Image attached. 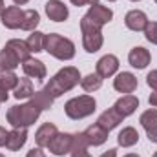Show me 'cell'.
<instances>
[{"mask_svg": "<svg viewBox=\"0 0 157 157\" xmlns=\"http://www.w3.org/2000/svg\"><path fill=\"white\" fill-rule=\"evenodd\" d=\"M117 143H119V146H122V148H130V146L137 144V143H139V133H137V130H135L133 126L122 128L117 135Z\"/></svg>", "mask_w": 157, "mask_h": 157, "instance_id": "obj_22", "label": "cell"}, {"mask_svg": "<svg viewBox=\"0 0 157 157\" xmlns=\"http://www.w3.org/2000/svg\"><path fill=\"white\" fill-rule=\"evenodd\" d=\"M7 51H11L15 57H17V60L22 64V62H26L28 59H29V48H28V44H26V40H20V39H11L6 42V46H4Z\"/></svg>", "mask_w": 157, "mask_h": 157, "instance_id": "obj_20", "label": "cell"}, {"mask_svg": "<svg viewBox=\"0 0 157 157\" xmlns=\"http://www.w3.org/2000/svg\"><path fill=\"white\" fill-rule=\"evenodd\" d=\"M57 133H59V130H57V126H55L53 122H44L39 130H37V133H35V143H37V146H39V148H48L49 143L53 141V137H55Z\"/></svg>", "mask_w": 157, "mask_h": 157, "instance_id": "obj_15", "label": "cell"}, {"mask_svg": "<svg viewBox=\"0 0 157 157\" xmlns=\"http://www.w3.org/2000/svg\"><path fill=\"white\" fill-rule=\"evenodd\" d=\"M22 70H24V73H26V77L29 78H46L48 75V70H46V64L42 62V60H37V59H28L26 62H22Z\"/></svg>", "mask_w": 157, "mask_h": 157, "instance_id": "obj_18", "label": "cell"}, {"mask_svg": "<svg viewBox=\"0 0 157 157\" xmlns=\"http://www.w3.org/2000/svg\"><path fill=\"white\" fill-rule=\"evenodd\" d=\"M102 28L97 26L95 22H91L86 15L80 18V31H82V46L88 53H95L102 48Z\"/></svg>", "mask_w": 157, "mask_h": 157, "instance_id": "obj_5", "label": "cell"}, {"mask_svg": "<svg viewBox=\"0 0 157 157\" xmlns=\"http://www.w3.org/2000/svg\"><path fill=\"white\" fill-rule=\"evenodd\" d=\"M152 157H157V152H155V154H154V155H152Z\"/></svg>", "mask_w": 157, "mask_h": 157, "instance_id": "obj_43", "label": "cell"}, {"mask_svg": "<svg viewBox=\"0 0 157 157\" xmlns=\"http://www.w3.org/2000/svg\"><path fill=\"white\" fill-rule=\"evenodd\" d=\"M44 51L59 60H71L75 57V44L59 33H49L44 35Z\"/></svg>", "mask_w": 157, "mask_h": 157, "instance_id": "obj_3", "label": "cell"}, {"mask_svg": "<svg viewBox=\"0 0 157 157\" xmlns=\"http://www.w3.org/2000/svg\"><path fill=\"white\" fill-rule=\"evenodd\" d=\"M46 15L53 22H64L70 17V11H68L64 2H60V0H48L46 2Z\"/></svg>", "mask_w": 157, "mask_h": 157, "instance_id": "obj_12", "label": "cell"}, {"mask_svg": "<svg viewBox=\"0 0 157 157\" xmlns=\"http://www.w3.org/2000/svg\"><path fill=\"white\" fill-rule=\"evenodd\" d=\"M4 9H6V6H4V0H0V17H2V13H4Z\"/></svg>", "mask_w": 157, "mask_h": 157, "instance_id": "obj_41", "label": "cell"}, {"mask_svg": "<svg viewBox=\"0 0 157 157\" xmlns=\"http://www.w3.org/2000/svg\"><path fill=\"white\" fill-rule=\"evenodd\" d=\"M101 157H117V150H115V148H110L108 152H104Z\"/></svg>", "mask_w": 157, "mask_h": 157, "instance_id": "obj_37", "label": "cell"}, {"mask_svg": "<svg viewBox=\"0 0 157 157\" xmlns=\"http://www.w3.org/2000/svg\"><path fill=\"white\" fill-rule=\"evenodd\" d=\"M80 71H78L75 66H66V68H62V70H59L53 77L49 78V82L46 84V91L53 97V99H57V97H60L62 93H66V91H70V90H73L77 84H80Z\"/></svg>", "mask_w": 157, "mask_h": 157, "instance_id": "obj_1", "label": "cell"}, {"mask_svg": "<svg viewBox=\"0 0 157 157\" xmlns=\"http://www.w3.org/2000/svg\"><path fill=\"white\" fill-rule=\"evenodd\" d=\"M150 60H152V55H150V51H148L146 48H143V46H135V48L130 49V53H128V62H130L133 68H137V70H144V68L150 64Z\"/></svg>", "mask_w": 157, "mask_h": 157, "instance_id": "obj_13", "label": "cell"}, {"mask_svg": "<svg viewBox=\"0 0 157 157\" xmlns=\"http://www.w3.org/2000/svg\"><path fill=\"white\" fill-rule=\"evenodd\" d=\"M18 84V77L9 71V70H0V90L4 91H9V90H15V86Z\"/></svg>", "mask_w": 157, "mask_h": 157, "instance_id": "obj_27", "label": "cell"}, {"mask_svg": "<svg viewBox=\"0 0 157 157\" xmlns=\"http://www.w3.org/2000/svg\"><path fill=\"white\" fill-rule=\"evenodd\" d=\"M28 141V128H13L7 133V141H6V148L11 152L20 150Z\"/></svg>", "mask_w": 157, "mask_h": 157, "instance_id": "obj_19", "label": "cell"}, {"mask_svg": "<svg viewBox=\"0 0 157 157\" xmlns=\"http://www.w3.org/2000/svg\"><path fill=\"white\" fill-rule=\"evenodd\" d=\"M148 22H150V20H148L146 13L141 11V9H132V11H128L126 17H124V24H126V28L132 29V31H144L146 26H148Z\"/></svg>", "mask_w": 157, "mask_h": 157, "instance_id": "obj_10", "label": "cell"}, {"mask_svg": "<svg viewBox=\"0 0 157 157\" xmlns=\"http://www.w3.org/2000/svg\"><path fill=\"white\" fill-rule=\"evenodd\" d=\"M108 2H115V0H108Z\"/></svg>", "mask_w": 157, "mask_h": 157, "instance_id": "obj_45", "label": "cell"}, {"mask_svg": "<svg viewBox=\"0 0 157 157\" xmlns=\"http://www.w3.org/2000/svg\"><path fill=\"white\" fill-rule=\"evenodd\" d=\"M139 122L146 130V135L150 143H157V110H146L141 113Z\"/></svg>", "mask_w": 157, "mask_h": 157, "instance_id": "obj_14", "label": "cell"}, {"mask_svg": "<svg viewBox=\"0 0 157 157\" xmlns=\"http://www.w3.org/2000/svg\"><path fill=\"white\" fill-rule=\"evenodd\" d=\"M26 157H48V155L42 152V148H31V150L26 154Z\"/></svg>", "mask_w": 157, "mask_h": 157, "instance_id": "obj_33", "label": "cell"}, {"mask_svg": "<svg viewBox=\"0 0 157 157\" xmlns=\"http://www.w3.org/2000/svg\"><path fill=\"white\" fill-rule=\"evenodd\" d=\"M148 102H150V104H152L154 108H157V91H154V93H152V95L148 97Z\"/></svg>", "mask_w": 157, "mask_h": 157, "instance_id": "obj_36", "label": "cell"}, {"mask_svg": "<svg viewBox=\"0 0 157 157\" xmlns=\"http://www.w3.org/2000/svg\"><path fill=\"white\" fill-rule=\"evenodd\" d=\"M18 64H20V62L17 60V57H15L11 51H7L6 48L0 51V70H9V71H13Z\"/></svg>", "mask_w": 157, "mask_h": 157, "instance_id": "obj_29", "label": "cell"}, {"mask_svg": "<svg viewBox=\"0 0 157 157\" xmlns=\"http://www.w3.org/2000/svg\"><path fill=\"white\" fill-rule=\"evenodd\" d=\"M7 97H9V95H7V91L0 90V104H2V102H6V101H7Z\"/></svg>", "mask_w": 157, "mask_h": 157, "instance_id": "obj_39", "label": "cell"}, {"mask_svg": "<svg viewBox=\"0 0 157 157\" xmlns=\"http://www.w3.org/2000/svg\"><path fill=\"white\" fill-rule=\"evenodd\" d=\"M82 133H84V137H86V141H88L90 146H101V144H104V143L108 141V133H110V132H106L104 128H101V126L95 122V124L88 126Z\"/></svg>", "mask_w": 157, "mask_h": 157, "instance_id": "obj_16", "label": "cell"}, {"mask_svg": "<svg viewBox=\"0 0 157 157\" xmlns=\"http://www.w3.org/2000/svg\"><path fill=\"white\" fill-rule=\"evenodd\" d=\"M80 86H82L84 91L93 93V91H97V90L102 86V77H101L99 73H90V75H86V77L80 78Z\"/></svg>", "mask_w": 157, "mask_h": 157, "instance_id": "obj_24", "label": "cell"}, {"mask_svg": "<svg viewBox=\"0 0 157 157\" xmlns=\"http://www.w3.org/2000/svg\"><path fill=\"white\" fill-rule=\"evenodd\" d=\"M124 157H141V155H137V154H126Z\"/></svg>", "mask_w": 157, "mask_h": 157, "instance_id": "obj_42", "label": "cell"}, {"mask_svg": "<svg viewBox=\"0 0 157 157\" xmlns=\"http://www.w3.org/2000/svg\"><path fill=\"white\" fill-rule=\"evenodd\" d=\"M33 93H35V90H33V82H31V78H28V77L18 78V84H17L15 90H13L15 99H29Z\"/></svg>", "mask_w": 157, "mask_h": 157, "instance_id": "obj_23", "label": "cell"}, {"mask_svg": "<svg viewBox=\"0 0 157 157\" xmlns=\"http://www.w3.org/2000/svg\"><path fill=\"white\" fill-rule=\"evenodd\" d=\"M71 141H73V133H60L59 132L48 148L55 155H66V154H71Z\"/></svg>", "mask_w": 157, "mask_h": 157, "instance_id": "obj_8", "label": "cell"}, {"mask_svg": "<svg viewBox=\"0 0 157 157\" xmlns=\"http://www.w3.org/2000/svg\"><path fill=\"white\" fill-rule=\"evenodd\" d=\"M7 133H9V132H6V128H2V126H0V146H6Z\"/></svg>", "mask_w": 157, "mask_h": 157, "instance_id": "obj_35", "label": "cell"}, {"mask_svg": "<svg viewBox=\"0 0 157 157\" xmlns=\"http://www.w3.org/2000/svg\"><path fill=\"white\" fill-rule=\"evenodd\" d=\"M73 6H77V7H80V6H86V4H90V6H93V4H99V0H70Z\"/></svg>", "mask_w": 157, "mask_h": 157, "instance_id": "obj_34", "label": "cell"}, {"mask_svg": "<svg viewBox=\"0 0 157 157\" xmlns=\"http://www.w3.org/2000/svg\"><path fill=\"white\" fill-rule=\"evenodd\" d=\"M88 141L84 137V133H73V141H71V154L80 152V150H88Z\"/></svg>", "mask_w": 157, "mask_h": 157, "instance_id": "obj_30", "label": "cell"}, {"mask_svg": "<svg viewBox=\"0 0 157 157\" xmlns=\"http://www.w3.org/2000/svg\"><path fill=\"white\" fill-rule=\"evenodd\" d=\"M97 110V101L91 95H78L70 99L64 104V112L71 121H80V119L90 117Z\"/></svg>", "mask_w": 157, "mask_h": 157, "instance_id": "obj_4", "label": "cell"}, {"mask_svg": "<svg viewBox=\"0 0 157 157\" xmlns=\"http://www.w3.org/2000/svg\"><path fill=\"white\" fill-rule=\"evenodd\" d=\"M132 2H139V0H132Z\"/></svg>", "mask_w": 157, "mask_h": 157, "instance_id": "obj_46", "label": "cell"}, {"mask_svg": "<svg viewBox=\"0 0 157 157\" xmlns=\"http://www.w3.org/2000/svg\"><path fill=\"white\" fill-rule=\"evenodd\" d=\"M2 26L7 28V29H18L22 26V20H24V11L18 7V6H9L4 9L2 13Z\"/></svg>", "mask_w": 157, "mask_h": 157, "instance_id": "obj_7", "label": "cell"}, {"mask_svg": "<svg viewBox=\"0 0 157 157\" xmlns=\"http://www.w3.org/2000/svg\"><path fill=\"white\" fill-rule=\"evenodd\" d=\"M144 37H146L148 42L157 46V22H148V26L144 29Z\"/></svg>", "mask_w": 157, "mask_h": 157, "instance_id": "obj_31", "label": "cell"}, {"mask_svg": "<svg viewBox=\"0 0 157 157\" xmlns=\"http://www.w3.org/2000/svg\"><path fill=\"white\" fill-rule=\"evenodd\" d=\"M86 17H88L91 22H95L97 26L102 28V26H106L108 22H112V18H113V11H112L110 7H106V6L93 4V6H90Z\"/></svg>", "mask_w": 157, "mask_h": 157, "instance_id": "obj_6", "label": "cell"}, {"mask_svg": "<svg viewBox=\"0 0 157 157\" xmlns=\"http://www.w3.org/2000/svg\"><path fill=\"white\" fill-rule=\"evenodd\" d=\"M146 84H148L154 91H157V70H152V71L146 75Z\"/></svg>", "mask_w": 157, "mask_h": 157, "instance_id": "obj_32", "label": "cell"}, {"mask_svg": "<svg viewBox=\"0 0 157 157\" xmlns=\"http://www.w3.org/2000/svg\"><path fill=\"white\" fill-rule=\"evenodd\" d=\"M29 101L35 102L40 110H49V108L53 106V101H55V99H53L46 90H40V91H35V93L29 97Z\"/></svg>", "mask_w": 157, "mask_h": 157, "instance_id": "obj_25", "label": "cell"}, {"mask_svg": "<svg viewBox=\"0 0 157 157\" xmlns=\"http://www.w3.org/2000/svg\"><path fill=\"white\" fill-rule=\"evenodd\" d=\"M40 110L35 102H24V104H15L7 110L6 119L13 128H28L31 124L37 122V119L40 117Z\"/></svg>", "mask_w": 157, "mask_h": 157, "instance_id": "obj_2", "label": "cell"}, {"mask_svg": "<svg viewBox=\"0 0 157 157\" xmlns=\"http://www.w3.org/2000/svg\"><path fill=\"white\" fill-rule=\"evenodd\" d=\"M117 70H119V59L115 55H112V53L101 57L97 60V66H95V73H99L102 78H108L112 75H115Z\"/></svg>", "mask_w": 157, "mask_h": 157, "instance_id": "obj_9", "label": "cell"}, {"mask_svg": "<svg viewBox=\"0 0 157 157\" xmlns=\"http://www.w3.org/2000/svg\"><path fill=\"white\" fill-rule=\"evenodd\" d=\"M13 2H15L17 6H24V4H28L29 0H13Z\"/></svg>", "mask_w": 157, "mask_h": 157, "instance_id": "obj_40", "label": "cell"}, {"mask_svg": "<svg viewBox=\"0 0 157 157\" xmlns=\"http://www.w3.org/2000/svg\"><path fill=\"white\" fill-rule=\"evenodd\" d=\"M71 157H91V155H90L86 150H80V152H73V154H71Z\"/></svg>", "mask_w": 157, "mask_h": 157, "instance_id": "obj_38", "label": "cell"}, {"mask_svg": "<svg viewBox=\"0 0 157 157\" xmlns=\"http://www.w3.org/2000/svg\"><path fill=\"white\" fill-rule=\"evenodd\" d=\"M113 108L117 110L122 117H128V115H132V113L139 108V99H137L135 95H132V93L122 95L121 99H117V102L113 104Z\"/></svg>", "mask_w": 157, "mask_h": 157, "instance_id": "obj_21", "label": "cell"}, {"mask_svg": "<svg viewBox=\"0 0 157 157\" xmlns=\"http://www.w3.org/2000/svg\"><path fill=\"white\" fill-rule=\"evenodd\" d=\"M39 22H40L39 13L35 9H28V11H24V20H22L20 29H24V31H35V28L39 26Z\"/></svg>", "mask_w": 157, "mask_h": 157, "instance_id": "obj_26", "label": "cell"}, {"mask_svg": "<svg viewBox=\"0 0 157 157\" xmlns=\"http://www.w3.org/2000/svg\"><path fill=\"white\" fill-rule=\"evenodd\" d=\"M155 2H157V0H155Z\"/></svg>", "mask_w": 157, "mask_h": 157, "instance_id": "obj_47", "label": "cell"}, {"mask_svg": "<svg viewBox=\"0 0 157 157\" xmlns=\"http://www.w3.org/2000/svg\"><path fill=\"white\" fill-rule=\"evenodd\" d=\"M0 157H6V155H4V154H0Z\"/></svg>", "mask_w": 157, "mask_h": 157, "instance_id": "obj_44", "label": "cell"}, {"mask_svg": "<svg viewBox=\"0 0 157 157\" xmlns=\"http://www.w3.org/2000/svg\"><path fill=\"white\" fill-rule=\"evenodd\" d=\"M122 115L119 113L117 110L112 106V108H108L106 112H102L101 115H99V119H97V124L101 126V128H104L106 132H112L113 128H117L119 124L122 122Z\"/></svg>", "mask_w": 157, "mask_h": 157, "instance_id": "obj_17", "label": "cell"}, {"mask_svg": "<svg viewBox=\"0 0 157 157\" xmlns=\"http://www.w3.org/2000/svg\"><path fill=\"white\" fill-rule=\"evenodd\" d=\"M26 44H28V48H29L31 53H40V51H44V33H40V31H31V35L28 37Z\"/></svg>", "mask_w": 157, "mask_h": 157, "instance_id": "obj_28", "label": "cell"}, {"mask_svg": "<svg viewBox=\"0 0 157 157\" xmlns=\"http://www.w3.org/2000/svg\"><path fill=\"white\" fill-rule=\"evenodd\" d=\"M113 88L119 93H133L137 90V77L130 71H122L113 78Z\"/></svg>", "mask_w": 157, "mask_h": 157, "instance_id": "obj_11", "label": "cell"}]
</instances>
